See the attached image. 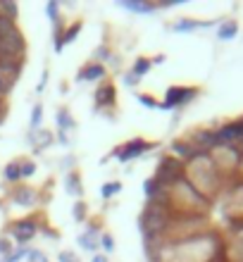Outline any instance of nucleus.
<instances>
[{
  "mask_svg": "<svg viewBox=\"0 0 243 262\" xmlns=\"http://www.w3.org/2000/svg\"><path fill=\"white\" fill-rule=\"evenodd\" d=\"M14 203H17V205H34L36 203V193L34 191H31V188H19V191H17V193H14Z\"/></svg>",
  "mask_w": 243,
  "mask_h": 262,
  "instance_id": "f8f14e48",
  "label": "nucleus"
},
{
  "mask_svg": "<svg viewBox=\"0 0 243 262\" xmlns=\"http://www.w3.org/2000/svg\"><path fill=\"white\" fill-rule=\"evenodd\" d=\"M57 124H60L62 134H64V129H70V126H74V124H72V119H70V115H67L64 110H60V115H57Z\"/></svg>",
  "mask_w": 243,
  "mask_h": 262,
  "instance_id": "4be33fe9",
  "label": "nucleus"
},
{
  "mask_svg": "<svg viewBox=\"0 0 243 262\" xmlns=\"http://www.w3.org/2000/svg\"><path fill=\"white\" fill-rule=\"evenodd\" d=\"M48 17L53 21H60L57 19V3H48Z\"/></svg>",
  "mask_w": 243,
  "mask_h": 262,
  "instance_id": "c756f323",
  "label": "nucleus"
},
{
  "mask_svg": "<svg viewBox=\"0 0 243 262\" xmlns=\"http://www.w3.org/2000/svg\"><path fill=\"white\" fill-rule=\"evenodd\" d=\"M112 100H115V86H112V83H103V86L96 91V103H98V107H100V105L112 103Z\"/></svg>",
  "mask_w": 243,
  "mask_h": 262,
  "instance_id": "1a4fd4ad",
  "label": "nucleus"
},
{
  "mask_svg": "<svg viewBox=\"0 0 243 262\" xmlns=\"http://www.w3.org/2000/svg\"><path fill=\"white\" fill-rule=\"evenodd\" d=\"M19 172H21V177H34L36 165L34 162H24V165H19Z\"/></svg>",
  "mask_w": 243,
  "mask_h": 262,
  "instance_id": "393cba45",
  "label": "nucleus"
},
{
  "mask_svg": "<svg viewBox=\"0 0 243 262\" xmlns=\"http://www.w3.org/2000/svg\"><path fill=\"white\" fill-rule=\"evenodd\" d=\"M50 141H53V136H50L48 131H41V134H38V148H43V145H48Z\"/></svg>",
  "mask_w": 243,
  "mask_h": 262,
  "instance_id": "c85d7f7f",
  "label": "nucleus"
},
{
  "mask_svg": "<svg viewBox=\"0 0 243 262\" xmlns=\"http://www.w3.org/2000/svg\"><path fill=\"white\" fill-rule=\"evenodd\" d=\"M117 191H122V184H119V181H112V184H105L100 195H103V198H110V195H115Z\"/></svg>",
  "mask_w": 243,
  "mask_h": 262,
  "instance_id": "a211bd4d",
  "label": "nucleus"
},
{
  "mask_svg": "<svg viewBox=\"0 0 243 262\" xmlns=\"http://www.w3.org/2000/svg\"><path fill=\"white\" fill-rule=\"evenodd\" d=\"M148 69H150V60L141 57V60H136V64H134V74H136V76H143Z\"/></svg>",
  "mask_w": 243,
  "mask_h": 262,
  "instance_id": "f3484780",
  "label": "nucleus"
},
{
  "mask_svg": "<svg viewBox=\"0 0 243 262\" xmlns=\"http://www.w3.org/2000/svg\"><path fill=\"white\" fill-rule=\"evenodd\" d=\"M122 7L131 10V12H141V14H148V12H153L155 10L153 5H148V3H143V0H122Z\"/></svg>",
  "mask_w": 243,
  "mask_h": 262,
  "instance_id": "9b49d317",
  "label": "nucleus"
},
{
  "mask_svg": "<svg viewBox=\"0 0 243 262\" xmlns=\"http://www.w3.org/2000/svg\"><path fill=\"white\" fill-rule=\"evenodd\" d=\"M7 250H10V243L0 238V253H7Z\"/></svg>",
  "mask_w": 243,
  "mask_h": 262,
  "instance_id": "f704fd0d",
  "label": "nucleus"
},
{
  "mask_svg": "<svg viewBox=\"0 0 243 262\" xmlns=\"http://www.w3.org/2000/svg\"><path fill=\"white\" fill-rule=\"evenodd\" d=\"M193 143L198 145V150H208V148H212V145H219L217 143V134L215 131H198L193 136Z\"/></svg>",
  "mask_w": 243,
  "mask_h": 262,
  "instance_id": "0eeeda50",
  "label": "nucleus"
},
{
  "mask_svg": "<svg viewBox=\"0 0 243 262\" xmlns=\"http://www.w3.org/2000/svg\"><path fill=\"white\" fill-rule=\"evenodd\" d=\"M5 179H7V181H17V179H21V172H19V165H17V162H12V165H7V167H5Z\"/></svg>",
  "mask_w": 243,
  "mask_h": 262,
  "instance_id": "dca6fc26",
  "label": "nucleus"
},
{
  "mask_svg": "<svg viewBox=\"0 0 243 262\" xmlns=\"http://www.w3.org/2000/svg\"><path fill=\"white\" fill-rule=\"evenodd\" d=\"M153 145L150 143H146V141H141V138H134V141H129V143L124 145V148H119L115 155H117L122 162H126V160H134V158H139L141 152H146V150H150Z\"/></svg>",
  "mask_w": 243,
  "mask_h": 262,
  "instance_id": "39448f33",
  "label": "nucleus"
},
{
  "mask_svg": "<svg viewBox=\"0 0 243 262\" xmlns=\"http://www.w3.org/2000/svg\"><path fill=\"white\" fill-rule=\"evenodd\" d=\"M217 134V143L224 145H234V143H243V119H236L231 124H224Z\"/></svg>",
  "mask_w": 243,
  "mask_h": 262,
  "instance_id": "20e7f679",
  "label": "nucleus"
},
{
  "mask_svg": "<svg viewBox=\"0 0 243 262\" xmlns=\"http://www.w3.org/2000/svg\"><path fill=\"white\" fill-rule=\"evenodd\" d=\"M29 262H48V257L41 250H29Z\"/></svg>",
  "mask_w": 243,
  "mask_h": 262,
  "instance_id": "a878e982",
  "label": "nucleus"
},
{
  "mask_svg": "<svg viewBox=\"0 0 243 262\" xmlns=\"http://www.w3.org/2000/svg\"><path fill=\"white\" fill-rule=\"evenodd\" d=\"M217 34H219V38H222V41H231V38H234V36L238 34L236 21H224L222 27H219V31H217Z\"/></svg>",
  "mask_w": 243,
  "mask_h": 262,
  "instance_id": "ddd939ff",
  "label": "nucleus"
},
{
  "mask_svg": "<svg viewBox=\"0 0 243 262\" xmlns=\"http://www.w3.org/2000/svg\"><path fill=\"white\" fill-rule=\"evenodd\" d=\"M100 243H103V248H105V253H112L115 250V238H112L110 234H105V236H100Z\"/></svg>",
  "mask_w": 243,
  "mask_h": 262,
  "instance_id": "b1692460",
  "label": "nucleus"
},
{
  "mask_svg": "<svg viewBox=\"0 0 243 262\" xmlns=\"http://www.w3.org/2000/svg\"><path fill=\"white\" fill-rule=\"evenodd\" d=\"M93 262H107V257H105V255H96V257H93Z\"/></svg>",
  "mask_w": 243,
  "mask_h": 262,
  "instance_id": "c9c22d12",
  "label": "nucleus"
},
{
  "mask_svg": "<svg viewBox=\"0 0 243 262\" xmlns=\"http://www.w3.org/2000/svg\"><path fill=\"white\" fill-rule=\"evenodd\" d=\"M195 93H198V89H181V86H172V89L167 91L165 103H162L160 107H165V110H174V107H179V105L188 103Z\"/></svg>",
  "mask_w": 243,
  "mask_h": 262,
  "instance_id": "7ed1b4c3",
  "label": "nucleus"
},
{
  "mask_svg": "<svg viewBox=\"0 0 243 262\" xmlns=\"http://www.w3.org/2000/svg\"><path fill=\"white\" fill-rule=\"evenodd\" d=\"M0 14L14 19V17H17V5H14V3H0Z\"/></svg>",
  "mask_w": 243,
  "mask_h": 262,
  "instance_id": "6ab92c4d",
  "label": "nucleus"
},
{
  "mask_svg": "<svg viewBox=\"0 0 243 262\" xmlns=\"http://www.w3.org/2000/svg\"><path fill=\"white\" fill-rule=\"evenodd\" d=\"M139 103L146 105V107H158V103H155L153 98H148V96H139Z\"/></svg>",
  "mask_w": 243,
  "mask_h": 262,
  "instance_id": "7c9ffc66",
  "label": "nucleus"
},
{
  "mask_svg": "<svg viewBox=\"0 0 243 262\" xmlns=\"http://www.w3.org/2000/svg\"><path fill=\"white\" fill-rule=\"evenodd\" d=\"M83 212H86V205H83V203H77V205H74V220L81 222L83 220Z\"/></svg>",
  "mask_w": 243,
  "mask_h": 262,
  "instance_id": "cd10ccee",
  "label": "nucleus"
},
{
  "mask_svg": "<svg viewBox=\"0 0 243 262\" xmlns=\"http://www.w3.org/2000/svg\"><path fill=\"white\" fill-rule=\"evenodd\" d=\"M67 191H70L72 195H81L83 193L81 181H79L77 174H67Z\"/></svg>",
  "mask_w": 243,
  "mask_h": 262,
  "instance_id": "4468645a",
  "label": "nucleus"
},
{
  "mask_svg": "<svg viewBox=\"0 0 243 262\" xmlns=\"http://www.w3.org/2000/svg\"><path fill=\"white\" fill-rule=\"evenodd\" d=\"M105 76V67L103 64H86V67L79 72V81H89V79H103Z\"/></svg>",
  "mask_w": 243,
  "mask_h": 262,
  "instance_id": "6e6552de",
  "label": "nucleus"
},
{
  "mask_svg": "<svg viewBox=\"0 0 243 262\" xmlns=\"http://www.w3.org/2000/svg\"><path fill=\"white\" fill-rule=\"evenodd\" d=\"M41 112H43V107H41V105H36V107H34V115H31V124H34V129L41 124Z\"/></svg>",
  "mask_w": 243,
  "mask_h": 262,
  "instance_id": "bb28decb",
  "label": "nucleus"
},
{
  "mask_svg": "<svg viewBox=\"0 0 243 262\" xmlns=\"http://www.w3.org/2000/svg\"><path fill=\"white\" fill-rule=\"evenodd\" d=\"M10 89H12V83L5 81V79H0V96H3V93H7Z\"/></svg>",
  "mask_w": 243,
  "mask_h": 262,
  "instance_id": "72a5a7b5",
  "label": "nucleus"
},
{
  "mask_svg": "<svg viewBox=\"0 0 243 262\" xmlns=\"http://www.w3.org/2000/svg\"><path fill=\"white\" fill-rule=\"evenodd\" d=\"M198 27H201L198 21L184 19V21H179V24H174V31H193V29H198Z\"/></svg>",
  "mask_w": 243,
  "mask_h": 262,
  "instance_id": "412c9836",
  "label": "nucleus"
},
{
  "mask_svg": "<svg viewBox=\"0 0 243 262\" xmlns=\"http://www.w3.org/2000/svg\"><path fill=\"white\" fill-rule=\"evenodd\" d=\"M155 179L160 181V186L169 188L174 186L176 181L184 179V162L176 160L174 155H167V158L160 160V167H158V177Z\"/></svg>",
  "mask_w": 243,
  "mask_h": 262,
  "instance_id": "f257e3e1",
  "label": "nucleus"
},
{
  "mask_svg": "<svg viewBox=\"0 0 243 262\" xmlns=\"http://www.w3.org/2000/svg\"><path fill=\"white\" fill-rule=\"evenodd\" d=\"M60 262H79L77 255H72V253H60Z\"/></svg>",
  "mask_w": 243,
  "mask_h": 262,
  "instance_id": "473e14b6",
  "label": "nucleus"
},
{
  "mask_svg": "<svg viewBox=\"0 0 243 262\" xmlns=\"http://www.w3.org/2000/svg\"><path fill=\"white\" fill-rule=\"evenodd\" d=\"M24 255H29V250L27 248H17L14 253H10V255H7L3 262H17V260H21Z\"/></svg>",
  "mask_w": 243,
  "mask_h": 262,
  "instance_id": "5701e85b",
  "label": "nucleus"
},
{
  "mask_svg": "<svg viewBox=\"0 0 243 262\" xmlns=\"http://www.w3.org/2000/svg\"><path fill=\"white\" fill-rule=\"evenodd\" d=\"M34 234H36V224L31 220H21L12 224V236L19 243H27L29 238H34Z\"/></svg>",
  "mask_w": 243,
  "mask_h": 262,
  "instance_id": "423d86ee",
  "label": "nucleus"
},
{
  "mask_svg": "<svg viewBox=\"0 0 243 262\" xmlns=\"http://www.w3.org/2000/svg\"><path fill=\"white\" fill-rule=\"evenodd\" d=\"M79 243H81L83 250H89V253H96V250H98V234H96V229H89V231H86V234L79 238Z\"/></svg>",
  "mask_w": 243,
  "mask_h": 262,
  "instance_id": "9d476101",
  "label": "nucleus"
},
{
  "mask_svg": "<svg viewBox=\"0 0 243 262\" xmlns=\"http://www.w3.org/2000/svg\"><path fill=\"white\" fill-rule=\"evenodd\" d=\"M124 83L126 86H136V83H139V76L134 74V72H129V74L124 76Z\"/></svg>",
  "mask_w": 243,
  "mask_h": 262,
  "instance_id": "2f4dec72",
  "label": "nucleus"
},
{
  "mask_svg": "<svg viewBox=\"0 0 243 262\" xmlns=\"http://www.w3.org/2000/svg\"><path fill=\"white\" fill-rule=\"evenodd\" d=\"M12 31H17L14 21L10 19V17H5V14H0V38L7 36V34H12Z\"/></svg>",
  "mask_w": 243,
  "mask_h": 262,
  "instance_id": "2eb2a0df",
  "label": "nucleus"
},
{
  "mask_svg": "<svg viewBox=\"0 0 243 262\" xmlns=\"http://www.w3.org/2000/svg\"><path fill=\"white\" fill-rule=\"evenodd\" d=\"M79 31H81V24H74L72 29H67V31L62 34V46H64V43H72V41H74Z\"/></svg>",
  "mask_w": 243,
  "mask_h": 262,
  "instance_id": "aec40b11",
  "label": "nucleus"
},
{
  "mask_svg": "<svg viewBox=\"0 0 243 262\" xmlns=\"http://www.w3.org/2000/svg\"><path fill=\"white\" fill-rule=\"evenodd\" d=\"M24 53V38L19 31H12L0 38V60H17Z\"/></svg>",
  "mask_w": 243,
  "mask_h": 262,
  "instance_id": "f03ea898",
  "label": "nucleus"
}]
</instances>
